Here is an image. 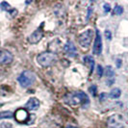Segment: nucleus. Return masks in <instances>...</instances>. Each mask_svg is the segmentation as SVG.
<instances>
[{"mask_svg": "<svg viewBox=\"0 0 128 128\" xmlns=\"http://www.w3.org/2000/svg\"><path fill=\"white\" fill-rule=\"evenodd\" d=\"M56 61H57V56L53 52H42L37 56L38 64L42 66H44V68L54 64Z\"/></svg>", "mask_w": 128, "mask_h": 128, "instance_id": "nucleus-2", "label": "nucleus"}, {"mask_svg": "<svg viewBox=\"0 0 128 128\" xmlns=\"http://www.w3.org/2000/svg\"><path fill=\"white\" fill-rule=\"evenodd\" d=\"M0 8L3 10V11H7V12H9V13L11 14L13 16H16V14H18V11L16 10H14V8L11 7V5L8 3V2H2L1 4H0Z\"/></svg>", "mask_w": 128, "mask_h": 128, "instance_id": "nucleus-13", "label": "nucleus"}, {"mask_svg": "<svg viewBox=\"0 0 128 128\" xmlns=\"http://www.w3.org/2000/svg\"><path fill=\"white\" fill-rule=\"evenodd\" d=\"M116 66L118 68L122 66V60H116Z\"/></svg>", "mask_w": 128, "mask_h": 128, "instance_id": "nucleus-22", "label": "nucleus"}, {"mask_svg": "<svg viewBox=\"0 0 128 128\" xmlns=\"http://www.w3.org/2000/svg\"><path fill=\"white\" fill-rule=\"evenodd\" d=\"M13 118V113L10 111H5V112H0V120L2 118Z\"/></svg>", "mask_w": 128, "mask_h": 128, "instance_id": "nucleus-16", "label": "nucleus"}, {"mask_svg": "<svg viewBox=\"0 0 128 128\" xmlns=\"http://www.w3.org/2000/svg\"><path fill=\"white\" fill-rule=\"evenodd\" d=\"M126 125V118L122 114H114L107 120V126L109 128H124Z\"/></svg>", "mask_w": 128, "mask_h": 128, "instance_id": "nucleus-3", "label": "nucleus"}, {"mask_svg": "<svg viewBox=\"0 0 128 128\" xmlns=\"http://www.w3.org/2000/svg\"><path fill=\"white\" fill-rule=\"evenodd\" d=\"M14 118L16 120V122H20V123H23V122H27L26 124H28L29 122V118L30 115L28 114V112L24 109H18L14 113Z\"/></svg>", "mask_w": 128, "mask_h": 128, "instance_id": "nucleus-7", "label": "nucleus"}, {"mask_svg": "<svg viewBox=\"0 0 128 128\" xmlns=\"http://www.w3.org/2000/svg\"><path fill=\"white\" fill-rule=\"evenodd\" d=\"M26 107H27V109L28 110H37L40 107V101H38V98H36V97H32V98H30L27 103H26L25 105Z\"/></svg>", "mask_w": 128, "mask_h": 128, "instance_id": "nucleus-12", "label": "nucleus"}, {"mask_svg": "<svg viewBox=\"0 0 128 128\" xmlns=\"http://www.w3.org/2000/svg\"><path fill=\"white\" fill-rule=\"evenodd\" d=\"M84 62L90 66V74H92V71H94V58L92 57V56H87L84 59Z\"/></svg>", "mask_w": 128, "mask_h": 128, "instance_id": "nucleus-14", "label": "nucleus"}, {"mask_svg": "<svg viewBox=\"0 0 128 128\" xmlns=\"http://www.w3.org/2000/svg\"><path fill=\"white\" fill-rule=\"evenodd\" d=\"M103 8H104V12L105 13H108V12H110V10H111V6H110V4H108V3L104 4Z\"/></svg>", "mask_w": 128, "mask_h": 128, "instance_id": "nucleus-20", "label": "nucleus"}, {"mask_svg": "<svg viewBox=\"0 0 128 128\" xmlns=\"http://www.w3.org/2000/svg\"><path fill=\"white\" fill-rule=\"evenodd\" d=\"M64 99L66 102L71 106H76L78 104H81L82 106H85V105H88L90 103L89 97L84 92H74L68 94L64 97Z\"/></svg>", "mask_w": 128, "mask_h": 128, "instance_id": "nucleus-1", "label": "nucleus"}, {"mask_svg": "<svg viewBox=\"0 0 128 128\" xmlns=\"http://www.w3.org/2000/svg\"><path fill=\"white\" fill-rule=\"evenodd\" d=\"M122 13H123V8L122 6H118V5H116L113 10V14H116V16H120Z\"/></svg>", "mask_w": 128, "mask_h": 128, "instance_id": "nucleus-17", "label": "nucleus"}, {"mask_svg": "<svg viewBox=\"0 0 128 128\" xmlns=\"http://www.w3.org/2000/svg\"><path fill=\"white\" fill-rule=\"evenodd\" d=\"M105 36H106V38H108V40L112 38V34H111V32H110L109 30H106L105 31Z\"/></svg>", "mask_w": 128, "mask_h": 128, "instance_id": "nucleus-21", "label": "nucleus"}, {"mask_svg": "<svg viewBox=\"0 0 128 128\" xmlns=\"http://www.w3.org/2000/svg\"><path fill=\"white\" fill-rule=\"evenodd\" d=\"M44 23H42V25L38 27V29L36 30V31H34V32L30 35V37L28 38V42H30V44H38V42L42 38L44 37Z\"/></svg>", "mask_w": 128, "mask_h": 128, "instance_id": "nucleus-6", "label": "nucleus"}, {"mask_svg": "<svg viewBox=\"0 0 128 128\" xmlns=\"http://www.w3.org/2000/svg\"><path fill=\"white\" fill-rule=\"evenodd\" d=\"M92 38H94V31L92 29H88L79 36L78 40H79L80 45H82L84 48H88L90 46Z\"/></svg>", "mask_w": 128, "mask_h": 128, "instance_id": "nucleus-5", "label": "nucleus"}, {"mask_svg": "<svg viewBox=\"0 0 128 128\" xmlns=\"http://www.w3.org/2000/svg\"><path fill=\"white\" fill-rule=\"evenodd\" d=\"M89 92L92 94V96H96V92H97V87H96V85H92L90 88H89Z\"/></svg>", "mask_w": 128, "mask_h": 128, "instance_id": "nucleus-18", "label": "nucleus"}, {"mask_svg": "<svg viewBox=\"0 0 128 128\" xmlns=\"http://www.w3.org/2000/svg\"><path fill=\"white\" fill-rule=\"evenodd\" d=\"M64 52L70 56V57H76L77 56V50L75 45L72 44V42H68L66 46H64Z\"/></svg>", "mask_w": 128, "mask_h": 128, "instance_id": "nucleus-10", "label": "nucleus"}, {"mask_svg": "<svg viewBox=\"0 0 128 128\" xmlns=\"http://www.w3.org/2000/svg\"><path fill=\"white\" fill-rule=\"evenodd\" d=\"M18 83L20 84L21 87L27 88V87H30L36 81V75L32 71L25 70L18 76Z\"/></svg>", "mask_w": 128, "mask_h": 128, "instance_id": "nucleus-4", "label": "nucleus"}, {"mask_svg": "<svg viewBox=\"0 0 128 128\" xmlns=\"http://www.w3.org/2000/svg\"><path fill=\"white\" fill-rule=\"evenodd\" d=\"M120 94H122L120 90L118 89V88H115V89H113V90H111V92H110V97H111V98H118V97L120 96Z\"/></svg>", "mask_w": 128, "mask_h": 128, "instance_id": "nucleus-15", "label": "nucleus"}, {"mask_svg": "<svg viewBox=\"0 0 128 128\" xmlns=\"http://www.w3.org/2000/svg\"><path fill=\"white\" fill-rule=\"evenodd\" d=\"M104 73L107 77V83H108V86H111L112 84L114 83V77H115V72L113 70V68L108 66L105 70H104Z\"/></svg>", "mask_w": 128, "mask_h": 128, "instance_id": "nucleus-11", "label": "nucleus"}, {"mask_svg": "<svg viewBox=\"0 0 128 128\" xmlns=\"http://www.w3.org/2000/svg\"><path fill=\"white\" fill-rule=\"evenodd\" d=\"M13 59L14 57L11 52L5 50V49L0 50V64H11L13 62Z\"/></svg>", "mask_w": 128, "mask_h": 128, "instance_id": "nucleus-9", "label": "nucleus"}, {"mask_svg": "<svg viewBox=\"0 0 128 128\" xmlns=\"http://www.w3.org/2000/svg\"><path fill=\"white\" fill-rule=\"evenodd\" d=\"M103 72H104V70H103L102 66H97V73H98V76L102 77Z\"/></svg>", "mask_w": 128, "mask_h": 128, "instance_id": "nucleus-19", "label": "nucleus"}, {"mask_svg": "<svg viewBox=\"0 0 128 128\" xmlns=\"http://www.w3.org/2000/svg\"><path fill=\"white\" fill-rule=\"evenodd\" d=\"M101 51H102V38H101L99 30L96 29V36L94 40V54L100 55Z\"/></svg>", "mask_w": 128, "mask_h": 128, "instance_id": "nucleus-8", "label": "nucleus"}]
</instances>
